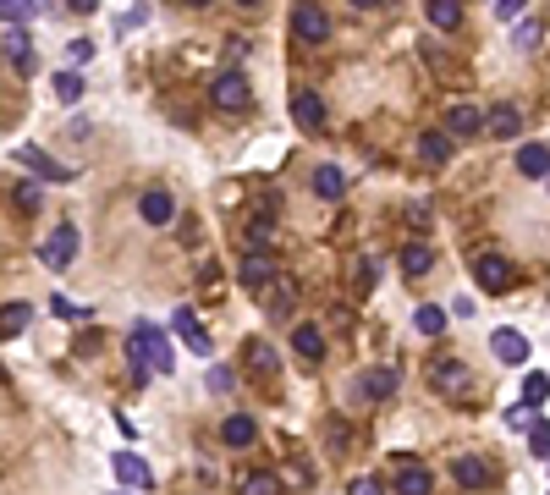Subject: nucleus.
Instances as JSON below:
<instances>
[{
  "instance_id": "obj_1",
  "label": "nucleus",
  "mask_w": 550,
  "mask_h": 495,
  "mask_svg": "<svg viewBox=\"0 0 550 495\" xmlns=\"http://www.w3.org/2000/svg\"><path fill=\"white\" fill-rule=\"evenodd\" d=\"M78 248H83V237H78V226H55L50 237L39 243V264H45V270H67V264L78 259Z\"/></svg>"
},
{
  "instance_id": "obj_2",
  "label": "nucleus",
  "mask_w": 550,
  "mask_h": 495,
  "mask_svg": "<svg viewBox=\"0 0 550 495\" xmlns=\"http://www.w3.org/2000/svg\"><path fill=\"white\" fill-rule=\"evenodd\" d=\"M292 39L325 45V39H331V12H325V6H298V12H292Z\"/></svg>"
},
{
  "instance_id": "obj_3",
  "label": "nucleus",
  "mask_w": 550,
  "mask_h": 495,
  "mask_svg": "<svg viewBox=\"0 0 550 495\" xmlns=\"http://www.w3.org/2000/svg\"><path fill=\"white\" fill-rule=\"evenodd\" d=\"M17 165H22L28 177H39V182H72L67 165H55V160H50L45 149H34V144H22V149H17Z\"/></svg>"
},
{
  "instance_id": "obj_4",
  "label": "nucleus",
  "mask_w": 550,
  "mask_h": 495,
  "mask_svg": "<svg viewBox=\"0 0 550 495\" xmlns=\"http://www.w3.org/2000/svg\"><path fill=\"white\" fill-rule=\"evenodd\" d=\"M209 99H215V111H242L248 105V78L242 72H220L209 83Z\"/></svg>"
},
{
  "instance_id": "obj_5",
  "label": "nucleus",
  "mask_w": 550,
  "mask_h": 495,
  "mask_svg": "<svg viewBox=\"0 0 550 495\" xmlns=\"http://www.w3.org/2000/svg\"><path fill=\"white\" fill-rule=\"evenodd\" d=\"M171 330H176V336L187 342V352H199V358H209V352H215L209 330H204L199 319H193V309H176V314H171Z\"/></svg>"
},
{
  "instance_id": "obj_6",
  "label": "nucleus",
  "mask_w": 550,
  "mask_h": 495,
  "mask_svg": "<svg viewBox=\"0 0 550 495\" xmlns=\"http://www.w3.org/2000/svg\"><path fill=\"white\" fill-rule=\"evenodd\" d=\"M451 479H457V490H484L490 484V462L463 451V457H451Z\"/></svg>"
},
{
  "instance_id": "obj_7",
  "label": "nucleus",
  "mask_w": 550,
  "mask_h": 495,
  "mask_svg": "<svg viewBox=\"0 0 550 495\" xmlns=\"http://www.w3.org/2000/svg\"><path fill=\"white\" fill-rule=\"evenodd\" d=\"M473 281H479V292H506V286H512V264H506L501 253H484V259L473 264Z\"/></svg>"
},
{
  "instance_id": "obj_8",
  "label": "nucleus",
  "mask_w": 550,
  "mask_h": 495,
  "mask_svg": "<svg viewBox=\"0 0 550 495\" xmlns=\"http://www.w3.org/2000/svg\"><path fill=\"white\" fill-rule=\"evenodd\" d=\"M430 385H435L440 396H457V391L468 385V369H463V358H435V363H430Z\"/></svg>"
},
{
  "instance_id": "obj_9",
  "label": "nucleus",
  "mask_w": 550,
  "mask_h": 495,
  "mask_svg": "<svg viewBox=\"0 0 550 495\" xmlns=\"http://www.w3.org/2000/svg\"><path fill=\"white\" fill-rule=\"evenodd\" d=\"M292 121H298L303 132H319V127H325V99H319L314 88H298V94H292Z\"/></svg>"
},
{
  "instance_id": "obj_10",
  "label": "nucleus",
  "mask_w": 550,
  "mask_h": 495,
  "mask_svg": "<svg viewBox=\"0 0 550 495\" xmlns=\"http://www.w3.org/2000/svg\"><path fill=\"white\" fill-rule=\"evenodd\" d=\"M0 50H6V66H12V72H34V39H28V28H17V33H6V45H0Z\"/></svg>"
},
{
  "instance_id": "obj_11",
  "label": "nucleus",
  "mask_w": 550,
  "mask_h": 495,
  "mask_svg": "<svg viewBox=\"0 0 550 495\" xmlns=\"http://www.w3.org/2000/svg\"><path fill=\"white\" fill-rule=\"evenodd\" d=\"M138 215H144L149 226H171V215H176V198H171L166 187H149V193L138 198Z\"/></svg>"
},
{
  "instance_id": "obj_12",
  "label": "nucleus",
  "mask_w": 550,
  "mask_h": 495,
  "mask_svg": "<svg viewBox=\"0 0 550 495\" xmlns=\"http://www.w3.org/2000/svg\"><path fill=\"white\" fill-rule=\"evenodd\" d=\"M111 474H116V484H127V490H144V484H149V462L133 457V451H116V457H111Z\"/></svg>"
},
{
  "instance_id": "obj_13",
  "label": "nucleus",
  "mask_w": 550,
  "mask_h": 495,
  "mask_svg": "<svg viewBox=\"0 0 550 495\" xmlns=\"http://www.w3.org/2000/svg\"><path fill=\"white\" fill-rule=\"evenodd\" d=\"M237 281H242V286H270V281H275V259H270V253H242Z\"/></svg>"
},
{
  "instance_id": "obj_14",
  "label": "nucleus",
  "mask_w": 550,
  "mask_h": 495,
  "mask_svg": "<svg viewBox=\"0 0 550 495\" xmlns=\"http://www.w3.org/2000/svg\"><path fill=\"white\" fill-rule=\"evenodd\" d=\"M484 132H490V138H517V132H523V111H517V105H496L490 116H484Z\"/></svg>"
},
{
  "instance_id": "obj_15",
  "label": "nucleus",
  "mask_w": 550,
  "mask_h": 495,
  "mask_svg": "<svg viewBox=\"0 0 550 495\" xmlns=\"http://www.w3.org/2000/svg\"><path fill=\"white\" fill-rule=\"evenodd\" d=\"M418 160H424L430 171H440V165L451 160V138L446 132H418Z\"/></svg>"
},
{
  "instance_id": "obj_16",
  "label": "nucleus",
  "mask_w": 550,
  "mask_h": 495,
  "mask_svg": "<svg viewBox=\"0 0 550 495\" xmlns=\"http://www.w3.org/2000/svg\"><path fill=\"white\" fill-rule=\"evenodd\" d=\"M253 435H259V429H253V418H248V413H232V418L220 424V441L232 446V451H248V446H253Z\"/></svg>"
},
{
  "instance_id": "obj_17",
  "label": "nucleus",
  "mask_w": 550,
  "mask_h": 495,
  "mask_svg": "<svg viewBox=\"0 0 550 495\" xmlns=\"http://www.w3.org/2000/svg\"><path fill=\"white\" fill-rule=\"evenodd\" d=\"M484 127V116L473 105H451L446 111V138H473V132Z\"/></svg>"
},
{
  "instance_id": "obj_18",
  "label": "nucleus",
  "mask_w": 550,
  "mask_h": 495,
  "mask_svg": "<svg viewBox=\"0 0 550 495\" xmlns=\"http://www.w3.org/2000/svg\"><path fill=\"white\" fill-rule=\"evenodd\" d=\"M292 352H298L303 363L325 358V336H319V325H298V330H292Z\"/></svg>"
},
{
  "instance_id": "obj_19",
  "label": "nucleus",
  "mask_w": 550,
  "mask_h": 495,
  "mask_svg": "<svg viewBox=\"0 0 550 495\" xmlns=\"http://www.w3.org/2000/svg\"><path fill=\"white\" fill-rule=\"evenodd\" d=\"M490 347H496V358H501V363H523V358H529L523 330H496V336H490Z\"/></svg>"
},
{
  "instance_id": "obj_20",
  "label": "nucleus",
  "mask_w": 550,
  "mask_h": 495,
  "mask_svg": "<svg viewBox=\"0 0 550 495\" xmlns=\"http://www.w3.org/2000/svg\"><path fill=\"white\" fill-rule=\"evenodd\" d=\"M397 495H430V468H418V462L402 457V468H397Z\"/></svg>"
},
{
  "instance_id": "obj_21",
  "label": "nucleus",
  "mask_w": 550,
  "mask_h": 495,
  "mask_svg": "<svg viewBox=\"0 0 550 495\" xmlns=\"http://www.w3.org/2000/svg\"><path fill=\"white\" fill-rule=\"evenodd\" d=\"M517 171H523V177H545L550 171V149L545 144H523V149H517Z\"/></svg>"
},
{
  "instance_id": "obj_22",
  "label": "nucleus",
  "mask_w": 550,
  "mask_h": 495,
  "mask_svg": "<svg viewBox=\"0 0 550 495\" xmlns=\"http://www.w3.org/2000/svg\"><path fill=\"white\" fill-rule=\"evenodd\" d=\"M402 270H407L413 281H418V276H430V270H435V253H430L424 243H407V248H402Z\"/></svg>"
},
{
  "instance_id": "obj_23",
  "label": "nucleus",
  "mask_w": 550,
  "mask_h": 495,
  "mask_svg": "<svg viewBox=\"0 0 550 495\" xmlns=\"http://www.w3.org/2000/svg\"><path fill=\"white\" fill-rule=\"evenodd\" d=\"M314 193H319V198H341V193H347L341 165H319V171H314Z\"/></svg>"
},
{
  "instance_id": "obj_24",
  "label": "nucleus",
  "mask_w": 550,
  "mask_h": 495,
  "mask_svg": "<svg viewBox=\"0 0 550 495\" xmlns=\"http://www.w3.org/2000/svg\"><path fill=\"white\" fill-rule=\"evenodd\" d=\"M28 314H34V309H28V303H6V309H0V342H12V336H22V325H28Z\"/></svg>"
},
{
  "instance_id": "obj_25",
  "label": "nucleus",
  "mask_w": 550,
  "mask_h": 495,
  "mask_svg": "<svg viewBox=\"0 0 550 495\" xmlns=\"http://www.w3.org/2000/svg\"><path fill=\"white\" fill-rule=\"evenodd\" d=\"M430 22H435L440 33L463 28V6H457V0H430Z\"/></svg>"
},
{
  "instance_id": "obj_26",
  "label": "nucleus",
  "mask_w": 550,
  "mask_h": 495,
  "mask_svg": "<svg viewBox=\"0 0 550 495\" xmlns=\"http://www.w3.org/2000/svg\"><path fill=\"white\" fill-rule=\"evenodd\" d=\"M413 325H418V336H440V330H446V309L440 303H418Z\"/></svg>"
},
{
  "instance_id": "obj_27",
  "label": "nucleus",
  "mask_w": 550,
  "mask_h": 495,
  "mask_svg": "<svg viewBox=\"0 0 550 495\" xmlns=\"http://www.w3.org/2000/svg\"><path fill=\"white\" fill-rule=\"evenodd\" d=\"M358 391H364V396H391V391H397V369H369V375L358 380Z\"/></svg>"
},
{
  "instance_id": "obj_28",
  "label": "nucleus",
  "mask_w": 550,
  "mask_h": 495,
  "mask_svg": "<svg viewBox=\"0 0 550 495\" xmlns=\"http://www.w3.org/2000/svg\"><path fill=\"white\" fill-rule=\"evenodd\" d=\"M281 490H286V484H281L270 468H253V474L242 479V495H281Z\"/></svg>"
},
{
  "instance_id": "obj_29",
  "label": "nucleus",
  "mask_w": 550,
  "mask_h": 495,
  "mask_svg": "<svg viewBox=\"0 0 550 495\" xmlns=\"http://www.w3.org/2000/svg\"><path fill=\"white\" fill-rule=\"evenodd\" d=\"M55 99H61V105H78V99H83V78L67 72V66L55 72Z\"/></svg>"
},
{
  "instance_id": "obj_30",
  "label": "nucleus",
  "mask_w": 550,
  "mask_h": 495,
  "mask_svg": "<svg viewBox=\"0 0 550 495\" xmlns=\"http://www.w3.org/2000/svg\"><path fill=\"white\" fill-rule=\"evenodd\" d=\"M292 303H298V286L292 281H270V314H292Z\"/></svg>"
},
{
  "instance_id": "obj_31",
  "label": "nucleus",
  "mask_w": 550,
  "mask_h": 495,
  "mask_svg": "<svg viewBox=\"0 0 550 495\" xmlns=\"http://www.w3.org/2000/svg\"><path fill=\"white\" fill-rule=\"evenodd\" d=\"M270 237H275V220H270V210H259V215L248 220V243H253V248H270Z\"/></svg>"
},
{
  "instance_id": "obj_32",
  "label": "nucleus",
  "mask_w": 550,
  "mask_h": 495,
  "mask_svg": "<svg viewBox=\"0 0 550 495\" xmlns=\"http://www.w3.org/2000/svg\"><path fill=\"white\" fill-rule=\"evenodd\" d=\"M545 396H550V375H539V369H534V375H529V380H523V408H529V413H534V408H539V402H545Z\"/></svg>"
},
{
  "instance_id": "obj_33",
  "label": "nucleus",
  "mask_w": 550,
  "mask_h": 495,
  "mask_svg": "<svg viewBox=\"0 0 550 495\" xmlns=\"http://www.w3.org/2000/svg\"><path fill=\"white\" fill-rule=\"evenodd\" d=\"M248 363H253L259 375H270V369H275V352H270V342H248Z\"/></svg>"
},
{
  "instance_id": "obj_34",
  "label": "nucleus",
  "mask_w": 550,
  "mask_h": 495,
  "mask_svg": "<svg viewBox=\"0 0 550 495\" xmlns=\"http://www.w3.org/2000/svg\"><path fill=\"white\" fill-rule=\"evenodd\" d=\"M39 6H17V0H0V22H28Z\"/></svg>"
},
{
  "instance_id": "obj_35",
  "label": "nucleus",
  "mask_w": 550,
  "mask_h": 495,
  "mask_svg": "<svg viewBox=\"0 0 550 495\" xmlns=\"http://www.w3.org/2000/svg\"><path fill=\"white\" fill-rule=\"evenodd\" d=\"M17 210H39V182H17Z\"/></svg>"
},
{
  "instance_id": "obj_36",
  "label": "nucleus",
  "mask_w": 550,
  "mask_h": 495,
  "mask_svg": "<svg viewBox=\"0 0 550 495\" xmlns=\"http://www.w3.org/2000/svg\"><path fill=\"white\" fill-rule=\"evenodd\" d=\"M347 495H385V484L374 479V474H364V479H352V490Z\"/></svg>"
},
{
  "instance_id": "obj_37",
  "label": "nucleus",
  "mask_w": 550,
  "mask_h": 495,
  "mask_svg": "<svg viewBox=\"0 0 550 495\" xmlns=\"http://www.w3.org/2000/svg\"><path fill=\"white\" fill-rule=\"evenodd\" d=\"M50 309H55L61 319H88V309H83V303H67V297H55V303H50Z\"/></svg>"
},
{
  "instance_id": "obj_38",
  "label": "nucleus",
  "mask_w": 550,
  "mask_h": 495,
  "mask_svg": "<svg viewBox=\"0 0 550 495\" xmlns=\"http://www.w3.org/2000/svg\"><path fill=\"white\" fill-rule=\"evenodd\" d=\"M380 281V259H358V286H374Z\"/></svg>"
},
{
  "instance_id": "obj_39",
  "label": "nucleus",
  "mask_w": 550,
  "mask_h": 495,
  "mask_svg": "<svg viewBox=\"0 0 550 495\" xmlns=\"http://www.w3.org/2000/svg\"><path fill=\"white\" fill-rule=\"evenodd\" d=\"M209 391H215V396L232 391V369H209Z\"/></svg>"
},
{
  "instance_id": "obj_40",
  "label": "nucleus",
  "mask_w": 550,
  "mask_h": 495,
  "mask_svg": "<svg viewBox=\"0 0 550 495\" xmlns=\"http://www.w3.org/2000/svg\"><path fill=\"white\" fill-rule=\"evenodd\" d=\"M331 441H336V451H347V441H352V429H347V418H331Z\"/></svg>"
},
{
  "instance_id": "obj_41",
  "label": "nucleus",
  "mask_w": 550,
  "mask_h": 495,
  "mask_svg": "<svg viewBox=\"0 0 550 495\" xmlns=\"http://www.w3.org/2000/svg\"><path fill=\"white\" fill-rule=\"evenodd\" d=\"M534 457H550V424H534Z\"/></svg>"
},
{
  "instance_id": "obj_42",
  "label": "nucleus",
  "mask_w": 550,
  "mask_h": 495,
  "mask_svg": "<svg viewBox=\"0 0 550 495\" xmlns=\"http://www.w3.org/2000/svg\"><path fill=\"white\" fill-rule=\"evenodd\" d=\"M496 17L512 22V17H523V0H496Z\"/></svg>"
},
{
  "instance_id": "obj_43",
  "label": "nucleus",
  "mask_w": 550,
  "mask_h": 495,
  "mask_svg": "<svg viewBox=\"0 0 550 495\" xmlns=\"http://www.w3.org/2000/svg\"><path fill=\"white\" fill-rule=\"evenodd\" d=\"M67 50H72V61H78V66H83V61H88V55H94V39H72V45H67Z\"/></svg>"
},
{
  "instance_id": "obj_44",
  "label": "nucleus",
  "mask_w": 550,
  "mask_h": 495,
  "mask_svg": "<svg viewBox=\"0 0 550 495\" xmlns=\"http://www.w3.org/2000/svg\"><path fill=\"white\" fill-rule=\"evenodd\" d=\"M545 182H550V171H545Z\"/></svg>"
}]
</instances>
